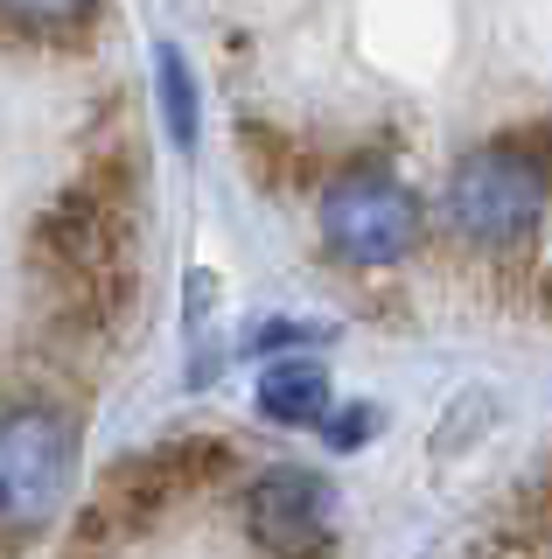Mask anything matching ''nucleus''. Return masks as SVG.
<instances>
[{
	"instance_id": "1",
	"label": "nucleus",
	"mask_w": 552,
	"mask_h": 559,
	"mask_svg": "<svg viewBox=\"0 0 552 559\" xmlns=\"http://www.w3.org/2000/svg\"><path fill=\"white\" fill-rule=\"evenodd\" d=\"M545 203H552V133L545 127L482 140V147H469L455 162V182H447V217L482 252L525 245L545 224Z\"/></svg>"
},
{
	"instance_id": "7",
	"label": "nucleus",
	"mask_w": 552,
	"mask_h": 559,
	"mask_svg": "<svg viewBox=\"0 0 552 559\" xmlns=\"http://www.w3.org/2000/svg\"><path fill=\"white\" fill-rule=\"evenodd\" d=\"M92 8L98 0H0V14L22 28H77V22H92Z\"/></svg>"
},
{
	"instance_id": "6",
	"label": "nucleus",
	"mask_w": 552,
	"mask_h": 559,
	"mask_svg": "<svg viewBox=\"0 0 552 559\" xmlns=\"http://www.w3.org/2000/svg\"><path fill=\"white\" fill-rule=\"evenodd\" d=\"M154 84H161V112H168L176 147H189V140H196V84H189L182 49H161V57H154Z\"/></svg>"
},
{
	"instance_id": "9",
	"label": "nucleus",
	"mask_w": 552,
	"mask_h": 559,
	"mask_svg": "<svg viewBox=\"0 0 552 559\" xmlns=\"http://www.w3.org/2000/svg\"><path fill=\"white\" fill-rule=\"evenodd\" d=\"M245 343L252 349H295V343H322V329H308V322H259Z\"/></svg>"
},
{
	"instance_id": "4",
	"label": "nucleus",
	"mask_w": 552,
	"mask_h": 559,
	"mask_svg": "<svg viewBox=\"0 0 552 559\" xmlns=\"http://www.w3.org/2000/svg\"><path fill=\"white\" fill-rule=\"evenodd\" d=\"M329 518H336V489L315 468L287 462V468L252 476V489H245V532L280 559H308L329 538Z\"/></svg>"
},
{
	"instance_id": "3",
	"label": "nucleus",
	"mask_w": 552,
	"mask_h": 559,
	"mask_svg": "<svg viewBox=\"0 0 552 559\" xmlns=\"http://www.w3.org/2000/svg\"><path fill=\"white\" fill-rule=\"evenodd\" d=\"M322 238L350 266H399L420 245V197L399 175H377V168L343 175L322 197Z\"/></svg>"
},
{
	"instance_id": "5",
	"label": "nucleus",
	"mask_w": 552,
	"mask_h": 559,
	"mask_svg": "<svg viewBox=\"0 0 552 559\" xmlns=\"http://www.w3.org/2000/svg\"><path fill=\"white\" fill-rule=\"evenodd\" d=\"M259 413L273 427H322L329 419V371L308 357H287L259 378Z\"/></svg>"
},
{
	"instance_id": "8",
	"label": "nucleus",
	"mask_w": 552,
	"mask_h": 559,
	"mask_svg": "<svg viewBox=\"0 0 552 559\" xmlns=\"http://www.w3.org/2000/svg\"><path fill=\"white\" fill-rule=\"evenodd\" d=\"M371 427H377V413H371V406H350V413H329V419H322L329 448H364V441H371Z\"/></svg>"
},
{
	"instance_id": "2",
	"label": "nucleus",
	"mask_w": 552,
	"mask_h": 559,
	"mask_svg": "<svg viewBox=\"0 0 552 559\" xmlns=\"http://www.w3.org/2000/svg\"><path fill=\"white\" fill-rule=\"evenodd\" d=\"M77 476V427L57 406H14L0 413V532L28 538L57 518Z\"/></svg>"
}]
</instances>
